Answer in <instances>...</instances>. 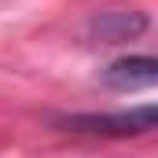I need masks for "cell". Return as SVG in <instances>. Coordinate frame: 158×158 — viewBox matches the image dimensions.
I'll return each mask as SVG.
<instances>
[{
  "instance_id": "obj_1",
  "label": "cell",
  "mask_w": 158,
  "mask_h": 158,
  "mask_svg": "<svg viewBox=\"0 0 158 158\" xmlns=\"http://www.w3.org/2000/svg\"><path fill=\"white\" fill-rule=\"evenodd\" d=\"M66 132H92V136H132L155 129V103L118 110V114H70L59 121Z\"/></svg>"
},
{
  "instance_id": "obj_2",
  "label": "cell",
  "mask_w": 158,
  "mask_h": 158,
  "mask_svg": "<svg viewBox=\"0 0 158 158\" xmlns=\"http://www.w3.org/2000/svg\"><path fill=\"white\" fill-rule=\"evenodd\" d=\"M158 77V63L151 55H132V59H118L103 70V81L110 88H147Z\"/></svg>"
},
{
  "instance_id": "obj_3",
  "label": "cell",
  "mask_w": 158,
  "mask_h": 158,
  "mask_svg": "<svg viewBox=\"0 0 158 158\" xmlns=\"http://www.w3.org/2000/svg\"><path fill=\"white\" fill-rule=\"evenodd\" d=\"M92 37L103 40V44H121V40H132L147 30V19L136 15V11H107L99 19H92Z\"/></svg>"
}]
</instances>
